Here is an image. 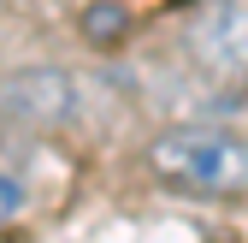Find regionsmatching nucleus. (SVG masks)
Masks as SVG:
<instances>
[{
    "label": "nucleus",
    "mask_w": 248,
    "mask_h": 243,
    "mask_svg": "<svg viewBox=\"0 0 248 243\" xmlns=\"http://www.w3.org/2000/svg\"><path fill=\"white\" fill-rule=\"evenodd\" d=\"M195 48L213 59V66L248 71V0H225L195 24Z\"/></svg>",
    "instance_id": "nucleus-2"
},
{
    "label": "nucleus",
    "mask_w": 248,
    "mask_h": 243,
    "mask_svg": "<svg viewBox=\"0 0 248 243\" xmlns=\"http://www.w3.org/2000/svg\"><path fill=\"white\" fill-rule=\"evenodd\" d=\"M18 208H24V190L12 184V178H0V226H12V220H18Z\"/></svg>",
    "instance_id": "nucleus-4"
},
{
    "label": "nucleus",
    "mask_w": 248,
    "mask_h": 243,
    "mask_svg": "<svg viewBox=\"0 0 248 243\" xmlns=\"http://www.w3.org/2000/svg\"><path fill=\"white\" fill-rule=\"evenodd\" d=\"M148 166L166 184L195 190V196H242L248 190V142L231 131L177 125V131L148 142Z\"/></svg>",
    "instance_id": "nucleus-1"
},
{
    "label": "nucleus",
    "mask_w": 248,
    "mask_h": 243,
    "mask_svg": "<svg viewBox=\"0 0 248 243\" xmlns=\"http://www.w3.org/2000/svg\"><path fill=\"white\" fill-rule=\"evenodd\" d=\"M124 30H130V18H124L112 0H107V6H89V12H83V36H89V42H118Z\"/></svg>",
    "instance_id": "nucleus-3"
}]
</instances>
